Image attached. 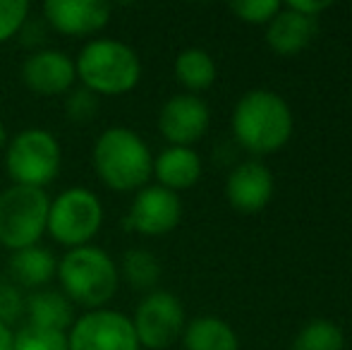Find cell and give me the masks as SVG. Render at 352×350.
Returning a JSON list of instances; mask_svg holds the SVG:
<instances>
[{
  "instance_id": "13",
  "label": "cell",
  "mask_w": 352,
  "mask_h": 350,
  "mask_svg": "<svg viewBox=\"0 0 352 350\" xmlns=\"http://www.w3.org/2000/svg\"><path fill=\"white\" fill-rule=\"evenodd\" d=\"M43 19L65 36H94L111 19V5L106 0H48Z\"/></svg>"
},
{
  "instance_id": "19",
  "label": "cell",
  "mask_w": 352,
  "mask_h": 350,
  "mask_svg": "<svg viewBox=\"0 0 352 350\" xmlns=\"http://www.w3.org/2000/svg\"><path fill=\"white\" fill-rule=\"evenodd\" d=\"M185 350H240L237 333L221 317H197L182 331Z\"/></svg>"
},
{
  "instance_id": "15",
  "label": "cell",
  "mask_w": 352,
  "mask_h": 350,
  "mask_svg": "<svg viewBox=\"0 0 352 350\" xmlns=\"http://www.w3.org/2000/svg\"><path fill=\"white\" fill-rule=\"evenodd\" d=\"M316 29V19L305 17L290 8H280L278 14L266 24V43L276 56L290 58L309 48Z\"/></svg>"
},
{
  "instance_id": "21",
  "label": "cell",
  "mask_w": 352,
  "mask_h": 350,
  "mask_svg": "<svg viewBox=\"0 0 352 350\" xmlns=\"http://www.w3.org/2000/svg\"><path fill=\"white\" fill-rule=\"evenodd\" d=\"M120 276L125 278V283L132 290H140V293H151L156 290V285L161 283V262L153 252L144 248H132L122 254L120 266H118Z\"/></svg>"
},
{
  "instance_id": "23",
  "label": "cell",
  "mask_w": 352,
  "mask_h": 350,
  "mask_svg": "<svg viewBox=\"0 0 352 350\" xmlns=\"http://www.w3.org/2000/svg\"><path fill=\"white\" fill-rule=\"evenodd\" d=\"M12 350H67V333L24 324L14 331Z\"/></svg>"
},
{
  "instance_id": "27",
  "label": "cell",
  "mask_w": 352,
  "mask_h": 350,
  "mask_svg": "<svg viewBox=\"0 0 352 350\" xmlns=\"http://www.w3.org/2000/svg\"><path fill=\"white\" fill-rule=\"evenodd\" d=\"M27 298L12 281H0V322L12 327L24 317Z\"/></svg>"
},
{
  "instance_id": "28",
  "label": "cell",
  "mask_w": 352,
  "mask_h": 350,
  "mask_svg": "<svg viewBox=\"0 0 352 350\" xmlns=\"http://www.w3.org/2000/svg\"><path fill=\"white\" fill-rule=\"evenodd\" d=\"M285 8L295 10V12L305 14V17L316 19L321 12H324V10L331 8V3H326V0H324V3H319V0H290V3H287Z\"/></svg>"
},
{
  "instance_id": "12",
  "label": "cell",
  "mask_w": 352,
  "mask_h": 350,
  "mask_svg": "<svg viewBox=\"0 0 352 350\" xmlns=\"http://www.w3.org/2000/svg\"><path fill=\"white\" fill-rule=\"evenodd\" d=\"M24 87L38 96H63L70 94L77 82L74 58L58 48H36L29 53L19 70Z\"/></svg>"
},
{
  "instance_id": "4",
  "label": "cell",
  "mask_w": 352,
  "mask_h": 350,
  "mask_svg": "<svg viewBox=\"0 0 352 350\" xmlns=\"http://www.w3.org/2000/svg\"><path fill=\"white\" fill-rule=\"evenodd\" d=\"M77 80L96 96H122L142 80V61L137 51L118 39H91L74 58Z\"/></svg>"
},
{
  "instance_id": "7",
  "label": "cell",
  "mask_w": 352,
  "mask_h": 350,
  "mask_svg": "<svg viewBox=\"0 0 352 350\" xmlns=\"http://www.w3.org/2000/svg\"><path fill=\"white\" fill-rule=\"evenodd\" d=\"M103 226V204L89 187H67L48 206L46 233L67 250L91 245Z\"/></svg>"
},
{
  "instance_id": "30",
  "label": "cell",
  "mask_w": 352,
  "mask_h": 350,
  "mask_svg": "<svg viewBox=\"0 0 352 350\" xmlns=\"http://www.w3.org/2000/svg\"><path fill=\"white\" fill-rule=\"evenodd\" d=\"M5 144H8V132H5V125H3V120H0V151H3Z\"/></svg>"
},
{
  "instance_id": "3",
  "label": "cell",
  "mask_w": 352,
  "mask_h": 350,
  "mask_svg": "<svg viewBox=\"0 0 352 350\" xmlns=\"http://www.w3.org/2000/svg\"><path fill=\"white\" fill-rule=\"evenodd\" d=\"M60 293L72 305L87 309H101L116 298L120 271L111 254L96 245L67 250L58 262L56 271Z\"/></svg>"
},
{
  "instance_id": "2",
  "label": "cell",
  "mask_w": 352,
  "mask_h": 350,
  "mask_svg": "<svg viewBox=\"0 0 352 350\" xmlns=\"http://www.w3.org/2000/svg\"><path fill=\"white\" fill-rule=\"evenodd\" d=\"M292 111L280 94L252 89L232 111V135L252 154H274L292 137Z\"/></svg>"
},
{
  "instance_id": "20",
  "label": "cell",
  "mask_w": 352,
  "mask_h": 350,
  "mask_svg": "<svg viewBox=\"0 0 352 350\" xmlns=\"http://www.w3.org/2000/svg\"><path fill=\"white\" fill-rule=\"evenodd\" d=\"M216 63L204 48H185L175 58V77L187 94L206 91L216 82Z\"/></svg>"
},
{
  "instance_id": "5",
  "label": "cell",
  "mask_w": 352,
  "mask_h": 350,
  "mask_svg": "<svg viewBox=\"0 0 352 350\" xmlns=\"http://www.w3.org/2000/svg\"><path fill=\"white\" fill-rule=\"evenodd\" d=\"M60 166V142L43 127H27L5 144V168L12 185L43 190L58 177Z\"/></svg>"
},
{
  "instance_id": "9",
  "label": "cell",
  "mask_w": 352,
  "mask_h": 350,
  "mask_svg": "<svg viewBox=\"0 0 352 350\" xmlns=\"http://www.w3.org/2000/svg\"><path fill=\"white\" fill-rule=\"evenodd\" d=\"M67 350H142L135 327L118 309H87L67 329Z\"/></svg>"
},
{
  "instance_id": "24",
  "label": "cell",
  "mask_w": 352,
  "mask_h": 350,
  "mask_svg": "<svg viewBox=\"0 0 352 350\" xmlns=\"http://www.w3.org/2000/svg\"><path fill=\"white\" fill-rule=\"evenodd\" d=\"M32 5L27 0H0V43L10 41L29 22Z\"/></svg>"
},
{
  "instance_id": "18",
  "label": "cell",
  "mask_w": 352,
  "mask_h": 350,
  "mask_svg": "<svg viewBox=\"0 0 352 350\" xmlns=\"http://www.w3.org/2000/svg\"><path fill=\"white\" fill-rule=\"evenodd\" d=\"M58 259L43 245H32L10 257V276L17 288H41L56 278Z\"/></svg>"
},
{
  "instance_id": "29",
  "label": "cell",
  "mask_w": 352,
  "mask_h": 350,
  "mask_svg": "<svg viewBox=\"0 0 352 350\" xmlns=\"http://www.w3.org/2000/svg\"><path fill=\"white\" fill-rule=\"evenodd\" d=\"M14 348V329L0 322V350H12Z\"/></svg>"
},
{
  "instance_id": "6",
  "label": "cell",
  "mask_w": 352,
  "mask_h": 350,
  "mask_svg": "<svg viewBox=\"0 0 352 350\" xmlns=\"http://www.w3.org/2000/svg\"><path fill=\"white\" fill-rule=\"evenodd\" d=\"M51 197L46 190L10 185L0 192V245L10 252L38 245L46 233Z\"/></svg>"
},
{
  "instance_id": "17",
  "label": "cell",
  "mask_w": 352,
  "mask_h": 350,
  "mask_svg": "<svg viewBox=\"0 0 352 350\" xmlns=\"http://www.w3.org/2000/svg\"><path fill=\"white\" fill-rule=\"evenodd\" d=\"M24 314L32 327L67 333L74 322V305L58 290H36L27 298Z\"/></svg>"
},
{
  "instance_id": "10",
  "label": "cell",
  "mask_w": 352,
  "mask_h": 350,
  "mask_svg": "<svg viewBox=\"0 0 352 350\" xmlns=\"http://www.w3.org/2000/svg\"><path fill=\"white\" fill-rule=\"evenodd\" d=\"M182 219L180 195L161 185H146L132 199L125 216V226L146 238H161L177 228Z\"/></svg>"
},
{
  "instance_id": "8",
  "label": "cell",
  "mask_w": 352,
  "mask_h": 350,
  "mask_svg": "<svg viewBox=\"0 0 352 350\" xmlns=\"http://www.w3.org/2000/svg\"><path fill=\"white\" fill-rule=\"evenodd\" d=\"M130 319L137 341L146 350L170 348L177 338H182V331L187 327L180 298H175L168 290H151L144 295Z\"/></svg>"
},
{
  "instance_id": "11",
  "label": "cell",
  "mask_w": 352,
  "mask_h": 350,
  "mask_svg": "<svg viewBox=\"0 0 352 350\" xmlns=\"http://www.w3.org/2000/svg\"><path fill=\"white\" fill-rule=\"evenodd\" d=\"M209 122L211 111L197 94H175L158 113V132L170 146H192L206 135Z\"/></svg>"
},
{
  "instance_id": "16",
  "label": "cell",
  "mask_w": 352,
  "mask_h": 350,
  "mask_svg": "<svg viewBox=\"0 0 352 350\" xmlns=\"http://www.w3.org/2000/svg\"><path fill=\"white\" fill-rule=\"evenodd\" d=\"M156 185L170 192H185L195 187L201 177V156L192 146H166L153 159Z\"/></svg>"
},
{
  "instance_id": "25",
  "label": "cell",
  "mask_w": 352,
  "mask_h": 350,
  "mask_svg": "<svg viewBox=\"0 0 352 350\" xmlns=\"http://www.w3.org/2000/svg\"><path fill=\"white\" fill-rule=\"evenodd\" d=\"M98 108H101V96H96L94 91L84 87H74L70 94H67V101H65V113L72 122H91L96 118Z\"/></svg>"
},
{
  "instance_id": "1",
  "label": "cell",
  "mask_w": 352,
  "mask_h": 350,
  "mask_svg": "<svg viewBox=\"0 0 352 350\" xmlns=\"http://www.w3.org/2000/svg\"><path fill=\"white\" fill-rule=\"evenodd\" d=\"M91 164L101 182L113 192H140L153 175V154L132 127L113 125L98 135Z\"/></svg>"
},
{
  "instance_id": "22",
  "label": "cell",
  "mask_w": 352,
  "mask_h": 350,
  "mask_svg": "<svg viewBox=\"0 0 352 350\" xmlns=\"http://www.w3.org/2000/svg\"><path fill=\"white\" fill-rule=\"evenodd\" d=\"M290 350H345V333L333 319H311L297 331Z\"/></svg>"
},
{
  "instance_id": "14",
  "label": "cell",
  "mask_w": 352,
  "mask_h": 350,
  "mask_svg": "<svg viewBox=\"0 0 352 350\" xmlns=\"http://www.w3.org/2000/svg\"><path fill=\"white\" fill-rule=\"evenodd\" d=\"M226 197L240 214H259L274 197V175L261 161H242L226 180Z\"/></svg>"
},
{
  "instance_id": "26",
  "label": "cell",
  "mask_w": 352,
  "mask_h": 350,
  "mask_svg": "<svg viewBox=\"0 0 352 350\" xmlns=\"http://www.w3.org/2000/svg\"><path fill=\"white\" fill-rule=\"evenodd\" d=\"M283 5L278 0H242V3H232L230 10L237 14V19L247 24H269L271 19L278 14Z\"/></svg>"
}]
</instances>
